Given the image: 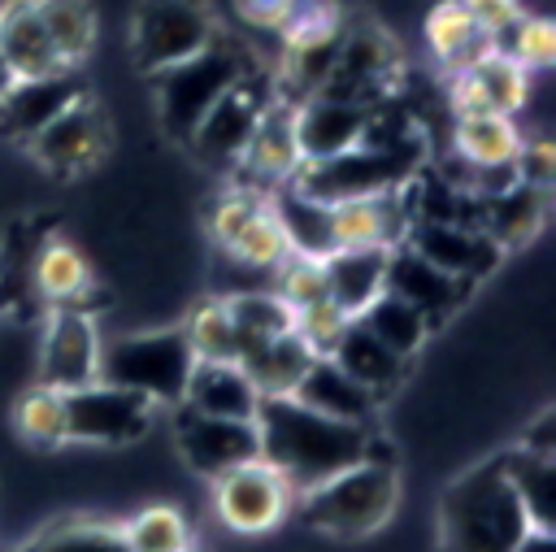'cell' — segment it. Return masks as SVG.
Segmentation results:
<instances>
[{"instance_id":"6da1fadb","label":"cell","mask_w":556,"mask_h":552,"mask_svg":"<svg viewBox=\"0 0 556 552\" xmlns=\"http://www.w3.org/2000/svg\"><path fill=\"white\" fill-rule=\"evenodd\" d=\"M252 422H256L261 461L274 465L295 495H308L326 478H334L348 465L365 461L369 448H374V439L365 435V426L321 417V413L304 409L291 396L261 400Z\"/></svg>"},{"instance_id":"7a4b0ae2","label":"cell","mask_w":556,"mask_h":552,"mask_svg":"<svg viewBox=\"0 0 556 552\" xmlns=\"http://www.w3.org/2000/svg\"><path fill=\"white\" fill-rule=\"evenodd\" d=\"M421 161V139L395 122H382V130L365 126V139L339 156L326 161H300V170L291 174V187L321 200V204H339V200H356V196H378V191H400L413 170Z\"/></svg>"},{"instance_id":"3957f363","label":"cell","mask_w":556,"mask_h":552,"mask_svg":"<svg viewBox=\"0 0 556 552\" xmlns=\"http://www.w3.org/2000/svg\"><path fill=\"white\" fill-rule=\"evenodd\" d=\"M443 526L452 552H513L530 530V517L508 487L500 461L465 474L443 500Z\"/></svg>"},{"instance_id":"277c9868","label":"cell","mask_w":556,"mask_h":552,"mask_svg":"<svg viewBox=\"0 0 556 552\" xmlns=\"http://www.w3.org/2000/svg\"><path fill=\"white\" fill-rule=\"evenodd\" d=\"M395 465L391 456H369L348 465L343 474L326 478L321 487H313L308 495H300V513L308 526L339 535V539H361L369 530H378L391 509H395Z\"/></svg>"},{"instance_id":"5b68a950","label":"cell","mask_w":556,"mask_h":552,"mask_svg":"<svg viewBox=\"0 0 556 552\" xmlns=\"http://www.w3.org/2000/svg\"><path fill=\"white\" fill-rule=\"evenodd\" d=\"M248 70H252L248 57H243L226 35H213L195 57L156 70L152 83H156L161 126H165L174 139H191L195 126L204 122V113H208Z\"/></svg>"},{"instance_id":"8992f818","label":"cell","mask_w":556,"mask_h":552,"mask_svg":"<svg viewBox=\"0 0 556 552\" xmlns=\"http://www.w3.org/2000/svg\"><path fill=\"white\" fill-rule=\"evenodd\" d=\"M191 365H195V352L182 330L126 335L100 348V378L113 387L139 391L148 404H178Z\"/></svg>"},{"instance_id":"52a82bcc","label":"cell","mask_w":556,"mask_h":552,"mask_svg":"<svg viewBox=\"0 0 556 552\" xmlns=\"http://www.w3.org/2000/svg\"><path fill=\"white\" fill-rule=\"evenodd\" d=\"M130 30H135L130 48H135L139 70L156 74L165 65L195 57L217 35V22L204 0H143L135 9Z\"/></svg>"},{"instance_id":"ba28073f","label":"cell","mask_w":556,"mask_h":552,"mask_svg":"<svg viewBox=\"0 0 556 552\" xmlns=\"http://www.w3.org/2000/svg\"><path fill=\"white\" fill-rule=\"evenodd\" d=\"M152 404L139 391L113 387L104 378L65 391V439L83 443H130L148 430Z\"/></svg>"},{"instance_id":"9c48e42d","label":"cell","mask_w":556,"mask_h":552,"mask_svg":"<svg viewBox=\"0 0 556 552\" xmlns=\"http://www.w3.org/2000/svg\"><path fill=\"white\" fill-rule=\"evenodd\" d=\"M291 500H295V491L261 456L248 461V465H235V469L217 474V491H213L217 517L230 530H243V535H256V530L278 526L282 513L291 509Z\"/></svg>"},{"instance_id":"30bf717a","label":"cell","mask_w":556,"mask_h":552,"mask_svg":"<svg viewBox=\"0 0 556 552\" xmlns=\"http://www.w3.org/2000/svg\"><path fill=\"white\" fill-rule=\"evenodd\" d=\"M269 104H274V100H269V78L256 74V70H248V74L204 113V122L195 126V135H191L187 143H191L204 161H239L243 148H248V139H252V130H256V122L265 117Z\"/></svg>"},{"instance_id":"8fae6325","label":"cell","mask_w":556,"mask_h":552,"mask_svg":"<svg viewBox=\"0 0 556 552\" xmlns=\"http://www.w3.org/2000/svg\"><path fill=\"white\" fill-rule=\"evenodd\" d=\"M178 448L187 456L191 469L217 478L235 465H248L261 456V443H256V422H235V417H204L195 409L182 404L178 422Z\"/></svg>"},{"instance_id":"7c38bea8","label":"cell","mask_w":556,"mask_h":552,"mask_svg":"<svg viewBox=\"0 0 556 552\" xmlns=\"http://www.w3.org/2000/svg\"><path fill=\"white\" fill-rule=\"evenodd\" d=\"M404 243L426 256L430 265H439L443 274L460 278V283H473V278H486L495 265H500V243L491 235H482L478 226H460V222H434V217H421L408 226Z\"/></svg>"},{"instance_id":"4fadbf2b","label":"cell","mask_w":556,"mask_h":552,"mask_svg":"<svg viewBox=\"0 0 556 552\" xmlns=\"http://www.w3.org/2000/svg\"><path fill=\"white\" fill-rule=\"evenodd\" d=\"M395 74V48L382 30H352L339 35V52L330 61V74L317 96L374 104L387 91V78Z\"/></svg>"},{"instance_id":"5bb4252c","label":"cell","mask_w":556,"mask_h":552,"mask_svg":"<svg viewBox=\"0 0 556 552\" xmlns=\"http://www.w3.org/2000/svg\"><path fill=\"white\" fill-rule=\"evenodd\" d=\"M369 117H374V104L334 100V96H308V100H300L291 109L300 156L304 161H326V156H339V152L356 148L365 139Z\"/></svg>"},{"instance_id":"9a60e30c","label":"cell","mask_w":556,"mask_h":552,"mask_svg":"<svg viewBox=\"0 0 556 552\" xmlns=\"http://www.w3.org/2000/svg\"><path fill=\"white\" fill-rule=\"evenodd\" d=\"M39 378H43V387H56V391H74V387H87L100 378V339H96V326L87 313L61 309L48 322Z\"/></svg>"},{"instance_id":"2e32d148","label":"cell","mask_w":556,"mask_h":552,"mask_svg":"<svg viewBox=\"0 0 556 552\" xmlns=\"http://www.w3.org/2000/svg\"><path fill=\"white\" fill-rule=\"evenodd\" d=\"M530 96V70H521L508 52H486L473 65L452 74V104L460 113H517Z\"/></svg>"},{"instance_id":"e0dca14e","label":"cell","mask_w":556,"mask_h":552,"mask_svg":"<svg viewBox=\"0 0 556 552\" xmlns=\"http://www.w3.org/2000/svg\"><path fill=\"white\" fill-rule=\"evenodd\" d=\"M104 139H109V126L100 122V113L87 100H74L61 117H52L30 139V152L52 174H83V170H91L100 161Z\"/></svg>"},{"instance_id":"ac0fdd59","label":"cell","mask_w":556,"mask_h":552,"mask_svg":"<svg viewBox=\"0 0 556 552\" xmlns=\"http://www.w3.org/2000/svg\"><path fill=\"white\" fill-rule=\"evenodd\" d=\"M413 226V213L404 209L400 191L356 196L330 204V239L339 248H395Z\"/></svg>"},{"instance_id":"d6986e66","label":"cell","mask_w":556,"mask_h":552,"mask_svg":"<svg viewBox=\"0 0 556 552\" xmlns=\"http://www.w3.org/2000/svg\"><path fill=\"white\" fill-rule=\"evenodd\" d=\"M382 291L400 296L404 304H413L430 326L443 322L469 291V283L443 274L439 265H430L426 256H417L408 243H395L391 256H387V278H382Z\"/></svg>"},{"instance_id":"ffe728a7","label":"cell","mask_w":556,"mask_h":552,"mask_svg":"<svg viewBox=\"0 0 556 552\" xmlns=\"http://www.w3.org/2000/svg\"><path fill=\"white\" fill-rule=\"evenodd\" d=\"M74 100H83V83H78L74 70H56V74H43V78H13V87L0 96V126L13 139L30 143Z\"/></svg>"},{"instance_id":"44dd1931","label":"cell","mask_w":556,"mask_h":552,"mask_svg":"<svg viewBox=\"0 0 556 552\" xmlns=\"http://www.w3.org/2000/svg\"><path fill=\"white\" fill-rule=\"evenodd\" d=\"M187 409L204 413V417H235V422H252L256 417V387L248 382V374L239 369V361H195L182 387Z\"/></svg>"},{"instance_id":"7402d4cb","label":"cell","mask_w":556,"mask_h":552,"mask_svg":"<svg viewBox=\"0 0 556 552\" xmlns=\"http://www.w3.org/2000/svg\"><path fill=\"white\" fill-rule=\"evenodd\" d=\"M0 52H4L13 78H43V74L65 70L48 30H43V17H39L35 0L0 4Z\"/></svg>"},{"instance_id":"603a6c76","label":"cell","mask_w":556,"mask_h":552,"mask_svg":"<svg viewBox=\"0 0 556 552\" xmlns=\"http://www.w3.org/2000/svg\"><path fill=\"white\" fill-rule=\"evenodd\" d=\"M304 409L321 413V417H334V422H352V426H365L378 409V396L369 387H361L356 378H348L330 356H317L308 365V374L300 378L295 396Z\"/></svg>"},{"instance_id":"cb8c5ba5","label":"cell","mask_w":556,"mask_h":552,"mask_svg":"<svg viewBox=\"0 0 556 552\" xmlns=\"http://www.w3.org/2000/svg\"><path fill=\"white\" fill-rule=\"evenodd\" d=\"M313 361H317L313 348L295 330H287V335H274L265 343H252L239 356V369L248 374V382L256 387L261 400H282V396H295V387Z\"/></svg>"},{"instance_id":"d4e9b609","label":"cell","mask_w":556,"mask_h":552,"mask_svg":"<svg viewBox=\"0 0 556 552\" xmlns=\"http://www.w3.org/2000/svg\"><path fill=\"white\" fill-rule=\"evenodd\" d=\"M387 256L391 248H339L321 261L326 269V296L356 317L374 296H382V278H387Z\"/></svg>"},{"instance_id":"484cf974","label":"cell","mask_w":556,"mask_h":552,"mask_svg":"<svg viewBox=\"0 0 556 552\" xmlns=\"http://www.w3.org/2000/svg\"><path fill=\"white\" fill-rule=\"evenodd\" d=\"M543 213H547V191L543 187H530V183H508L504 191L495 196H482V235H491L500 248H517V243H530L543 226Z\"/></svg>"},{"instance_id":"4316f807","label":"cell","mask_w":556,"mask_h":552,"mask_svg":"<svg viewBox=\"0 0 556 552\" xmlns=\"http://www.w3.org/2000/svg\"><path fill=\"white\" fill-rule=\"evenodd\" d=\"M521 135L508 113H460L456 117V156L473 170H513Z\"/></svg>"},{"instance_id":"83f0119b","label":"cell","mask_w":556,"mask_h":552,"mask_svg":"<svg viewBox=\"0 0 556 552\" xmlns=\"http://www.w3.org/2000/svg\"><path fill=\"white\" fill-rule=\"evenodd\" d=\"M256 178L265 183H291V174L300 170V143H295V126H291V109L269 104L265 117L256 122L243 156H239Z\"/></svg>"},{"instance_id":"f1b7e54d","label":"cell","mask_w":556,"mask_h":552,"mask_svg":"<svg viewBox=\"0 0 556 552\" xmlns=\"http://www.w3.org/2000/svg\"><path fill=\"white\" fill-rule=\"evenodd\" d=\"M287 243L295 256H313V261H326L334 252V239H330V204L295 191L291 183H282V191L269 200Z\"/></svg>"},{"instance_id":"f546056e","label":"cell","mask_w":556,"mask_h":552,"mask_svg":"<svg viewBox=\"0 0 556 552\" xmlns=\"http://www.w3.org/2000/svg\"><path fill=\"white\" fill-rule=\"evenodd\" d=\"M330 361H334L348 378H356L361 387H369L374 396L391 391L395 378H400V369H404V356H395L387 343H378L361 322H352V326L343 330V339H339V348L330 352Z\"/></svg>"},{"instance_id":"4dcf8cb0","label":"cell","mask_w":556,"mask_h":552,"mask_svg":"<svg viewBox=\"0 0 556 552\" xmlns=\"http://www.w3.org/2000/svg\"><path fill=\"white\" fill-rule=\"evenodd\" d=\"M426 39H430L434 57H439L443 65H452V74L465 70V65H473L478 57L495 52L491 35H482V30L473 26V17L465 13L460 0H443V4L426 17Z\"/></svg>"},{"instance_id":"1f68e13d","label":"cell","mask_w":556,"mask_h":552,"mask_svg":"<svg viewBox=\"0 0 556 552\" xmlns=\"http://www.w3.org/2000/svg\"><path fill=\"white\" fill-rule=\"evenodd\" d=\"M500 469H504L508 487L517 491V500H521L530 526L552 530V526H556V522H552V517H556V465H552V456H539V452L517 448V452H508V456L500 461Z\"/></svg>"},{"instance_id":"d6a6232c","label":"cell","mask_w":556,"mask_h":552,"mask_svg":"<svg viewBox=\"0 0 556 552\" xmlns=\"http://www.w3.org/2000/svg\"><path fill=\"white\" fill-rule=\"evenodd\" d=\"M352 322H361L378 343H387L395 356H408V352H417L421 348V339H426V330H430V322L413 309V304H404L400 296H391V291H382V296H374Z\"/></svg>"},{"instance_id":"836d02e7","label":"cell","mask_w":556,"mask_h":552,"mask_svg":"<svg viewBox=\"0 0 556 552\" xmlns=\"http://www.w3.org/2000/svg\"><path fill=\"white\" fill-rule=\"evenodd\" d=\"M230 317H235V330H239V356L252 348V343H265L274 335H287L295 330V309L278 296V291H248V296H230L226 300Z\"/></svg>"},{"instance_id":"e575fe53","label":"cell","mask_w":556,"mask_h":552,"mask_svg":"<svg viewBox=\"0 0 556 552\" xmlns=\"http://www.w3.org/2000/svg\"><path fill=\"white\" fill-rule=\"evenodd\" d=\"M39 4V17H43V30L61 57L65 70H74L87 52H91V39H96V17H91V4L87 0H35Z\"/></svg>"},{"instance_id":"d590c367","label":"cell","mask_w":556,"mask_h":552,"mask_svg":"<svg viewBox=\"0 0 556 552\" xmlns=\"http://www.w3.org/2000/svg\"><path fill=\"white\" fill-rule=\"evenodd\" d=\"M239 261H248V265H256V269H274V265H282L287 256H291V243H287V235H282V226H278V217H274V209H269V200L239 226V235L226 243Z\"/></svg>"},{"instance_id":"8d00e7d4","label":"cell","mask_w":556,"mask_h":552,"mask_svg":"<svg viewBox=\"0 0 556 552\" xmlns=\"http://www.w3.org/2000/svg\"><path fill=\"white\" fill-rule=\"evenodd\" d=\"M182 335H187L195 361H239V330H235V317H230L226 300L200 304Z\"/></svg>"},{"instance_id":"74e56055","label":"cell","mask_w":556,"mask_h":552,"mask_svg":"<svg viewBox=\"0 0 556 552\" xmlns=\"http://www.w3.org/2000/svg\"><path fill=\"white\" fill-rule=\"evenodd\" d=\"M287 48H304V43H326L343 35V13L334 0H287L282 22H278Z\"/></svg>"},{"instance_id":"f35d334b","label":"cell","mask_w":556,"mask_h":552,"mask_svg":"<svg viewBox=\"0 0 556 552\" xmlns=\"http://www.w3.org/2000/svg\"><path fill=\"white\" fill-rule=\"evenodd\" d=\"M87 261H83V252L74 248V243H61V239H52L43 252H39V261H35V287L48 296V300H74L83 287H87Z\"/></svg>"},{"instance_id":"ab89813d","label":"cell","mask_w":556,"mask_h":552,"mask_svg":"<svg viewBox=\"0 0 556 552\" xmlns=\"http://www.w3.org/2000/svg\"><path fill=\"white\" fill-rule=\"evenodd\" d=\"M130 552H182L187 548V522L178 509H143L139 517H130V526L122 530Z\"/></svg>"},{"instance_id":"60d3db41","label":"cell","mask_w":556,"mask_h":552,"mask_svg":"<svg viewBox=\"0 0 556 552\" xmlns=\"http://www.w3.org/2000/svg\"><path fill=\"white\" fill-rule=\"evenodd\" d=\"M495 52H508L521 70H547L556 61V26L547 17H517V26L495 43Z\"/></svg>"},{"instance_id":"b9f144b4","label":"cell","mask_w":556,"mask_h":552,"mask_svg":"<svg viewBox=\"0 0 556 552\" xmlns=\"http://www.w3.org/2000/svg\"><path fill=\"white\" fill-rule=\"evenodd\" d=\"M17 426L35 443H61L65 439V391L56 387H35L17 404Z\"/></svg>"},{"instance_id":"7bdbcfd3","label":"cell","mask_w":556,"mask_h":552,"mask_svg":"<svg viewBox=\"0 0 556 552\" xmlns=\"http://www.w3.org/2000/svg\"><path fill=\"white\" fill-rule=\"evenodd\" d=\"M352 326V317L326 296V300H313L304 309H295V335L313 348V356H330L343 339V330Z\"/></svg>"},{"instance_id":"ee69618b","label":"cell","mask_w":556,"mask_h":552,"mask_svg":"<svg viewBox=\"0 0 556 552\" xmlns=\"http://www.w3.org/2000/svg\"><path fill=\"white\" fill-rule=\"evenodd\" d=\"M278 296H282L291 309H304V304H313V300H326V269H321V261L291 252V256L278 265Z\"/></svg>"},{"instance_id":"f6af8a7d","label":"cell","mask_w":556,"mask_h":552,"mask_svg":"<svg viewBox=\"0 0 556 552\" xmlns=\"http://www.w3.org/2000/svg\"><path fill=\"white\" fill-rule=\"evenodd\" d=\"M26 552H130L122 530H104V526H61L52 535H43L39 543H30Z\"/></svg>"},{"instance_id":"bcb514c9","label":"cell","mask_w":556,"mask_h":552,"mask_svg":"<svg viewBox=\"0 0 556 552\" xmlns=\"http://www.w3.org/2000/svg\"><path fill=\"white\" fill-rule=\"evenodd\" d=\"M460 4L473 17V26L482 35H491V43H500L517 26V17H521V4L517 0H460Z\"/></svg>"},{"instance_id":"7dc6e473","label":"cell","mask_w":556,"mask_h":552,"mask_svg":"<svg viewBox=\"0 0 556 552\" xmlns=\"http://www.w3.org/2000/svg\"><path fill=\"white\" fill-rule=\"evenodd\" d=\"M513 170H517V183H530V187H543V191H547V183H552V174H556V152H552V143H547V139L521 143Z\"/></svg>"},{"instance_id":"c3c4849f","label":"cell","mask_w":556,"mask_h":552,"mask_svg":"<svg viewBox=\"0 0 556 552\" xmlns=\"http://www.w3.org/2000/svg\"><path fill=\"white\" fill-rule=\"evenodd\" d=\"M235 9L252 22V26H265V30H278V22H282V9H287V0H235Z\"/></svg>"},{"instance_id":"681fc988","label":"cell","mask_w":556,"mask_h":552,"mask_svg":"<svg viewBox=\"0 0 556 552\" xmlns=\"http://www.w3.org/2000/svg\"><path fill=\"white\" fill-rule=\"evenodd\" d=\"M513 552H556V535L552 530H543V526H530L521 539H517V548Z\"/></svg>"},{"instance_id":"f907efd6","label":"cell","mask_w":556,"mask_h":552,"mask_svg":"<svg viewBox=\"0 0 556 552\" xmlns=\"http://www.w3.org/2000/svg\"><path fill=\"white\" fill-rule=\"evenodd\" d=\"M526 452H539V456H552V413H543V417H539V426H534V435L526 439Z\"/></svg>"},{"instance_id":"816d5d0a","label":"cell","mask_w":556,"mask_h":552,"mask_svg":"<svg viewBox=\"0 0 556 552\" xmlns=\"http://www.w3.org/2000/svg\"><path fill=\"white\" fill-rule=\"evenodd\" d=\"M13 87V70H9V61H4V52H0V96Z\"/></svg>"},{"instance_id":"f5cc1de1","label":"cell","mask_w":556,"mask_h":552,"mask_svg":"<svg viewBox=\"0 0 556 552\" xmlns=\"http://www.w3.org/2000/svg\"><path fill=\"white\" fill-rule=\"evenodd\" d=\"M182 552H191V548H182Z\"/></svg>"},{"instance_id":"db71d44e","label":"cell","mask_w":556,"mask_h":552,"mask_svg":"<svg viewBox=\"0 0 556 552\" xmlns=\"http://www.w3.org/2000/svg\"><path fill=\"white\" fill-rule=\"evenodd\" d=\"M0 4H9V0H0Z\"/></svg>"}]
</instances>
